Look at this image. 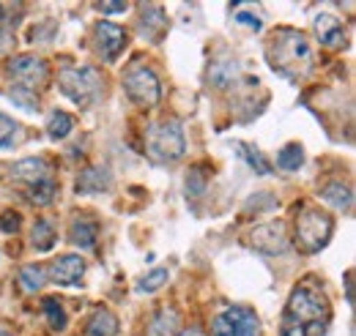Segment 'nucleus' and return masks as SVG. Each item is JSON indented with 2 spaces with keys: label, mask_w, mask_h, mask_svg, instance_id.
<instances>
[{
  "label": "nucleus",
  "mask_w": 356,
  "mask_h": 336,
  "mask_svg": "<svg viewBox=\"0 0 356 336\" xmlns=\"http://www.w3.org/2000/svg\"><path fill=\"white\" fill-rule=\"evenodd\" d=\"M268 63L285 77H302L312 66L310 42L299 31H277L266 44Z\"/></svg>",
  "instance_id": "1"
},
{
  "label": "nucleus",
  "mask_w": 356,
  "mask_h": 336,
  "mask_svg": "<svg viewBox=\"0 0 356 336\" xmlns=\"http://www.w3.org/2000/svg\"><path fill=\"white\" fill-rule=\"evenodd\" d=\"M332 235V216L318 208H305L296 219V244L302 252H321Z\"/></svg>",
  "instance_id": "2"
},
{
  "label": "nucleus",
  "mask_w": 356,
  "mask_h": 336,
  "mask_svg": "<svg viewBox=\"0 0 356 336\" xmlns=\"http://www.w3.org/2000/svg\"><path fill=\"white\" fill-rule=\"evenodd\" d=\"M58 85H60L63 96H69L74 104L88 107L99 96V72L90 66H72L58 74Z\"/></svg>",
  "instance_id": "3"
},
{
  "label": "nucleus",
  "mask_w": 356,
  "mask_h": 336,
  "mask_svg": "<svg viewBox=\"0 0 356 336\" xmlns=\"http://www.w3.org/2000/svg\"><path fill=\"white\" fill-rule=\"evenodd\" d=\"M145 142H148V151H151L156 159H165V162L181 159L184 151H186L184 128L178 126L176 121H165V124L151 126L145 131Z\"/></svg>",
  "instance_id": "4"
},
{
  "label": "nucleus",
  "mask_w": 356,
  "mask_h": 336,
  "mask_svg": "<svg viewBox=\"0 0 356 336\" xmlns=\"http://www.w3.org/2000/svg\"><path fill=\"white\" fill-rule=\"evenodd\" d=\"M326 298L323 293L312 290V287H296L291 293V301L285 306V320L293 326H307L312 320H323L326 317Z\"/></svg>",
  "instance_id": "5"
},
{
  "label": "nucleus",
  "mask_w": 356,
  "mask_h": 336,
  "mask_svg": "<svg viewBox=\"0 0 356 336\" xmlns=\"http://www.w3.org/2000/svg\"><path fill=\"white\" fill-rule=\"evenodd\" d=\"M124 87H127V96L140 107H156L159 99H162V87H159L156 74L145 66L129 69L127 77H124Z\"/></svg>",
  "instance_id": "6"
},
{
  "label": "nucleus",
  "mask_w": 356,
  "mask_h": 336,
  "mask_svg": "<svg viewBox=\"0 0 356 336\" xmlns=\"http://www.w3.org/2000/svg\"><path fill=\"white\" fill-rule=\"evenodd\" d=\"M250 244L252 249H258L261 254H285L291 249V238H288V230L282 221H266V224H258L252 233H250Z\"/></svg>",
  "instance_id": "7"
},
{
  "label": "nucleus",
  "mask_w": 356,
  "mask_h": 336,
  "mask_svg": "<svg viewBox=\"0 0 356 336\" xmlns=\"http://www.w3.org/2000/svg\"><path fill=\"white\" fill-rule=\"evenodd\" d=\"M8 74H11V80L19 85V87L33 90V87L47 83V74L49 72H47V63L42 58H36V55H17L8 63Z\"/></svg>",
  "instance_id": "8"
},
{
  "label": "nucleus",
  "mask_w": 356,
  "mask_h": 336,
  "mask_svg": "<svg viewBox=\"0 0 356 336\" xmlns=\"http://www.w3.org/2000/svg\"><path fill=\"white\" fill-rule=\"evenodd\" d=\"M124 44H127L124 28H118L115 22H99L96 25V47H99V55L104 60H115L118 52L124 49Z\"/></svg>",
  "instance_id": "9"
},
{
  "label": "nucleus",
  "mask_w": 356,
  "mask_h": 336,
  "mask_svg": "<svg viewBox=\"0 0 356 336\" xmlns=\"http://www.w3.org/2000/svg\"><path fill=\"white\" fill-rule=\"evenodd\" d=\"M312 28H315V36H318L321 47L340 49V47L346 44L343 22H340L334 14H318V17H315V22H312Z\"/></svg>",
  "instance_id": "10"
},
{
  "label": "nucleus",
  "mask_w": 356,
  "mask_h": 336,
  "mask_svg": "<svg viewBox=\"0 0 356 336\" xmlns=\"http://www.w3.org/2000/svg\"><path fill=\"white\" fill-rule=\"evenodd\" d=\"M225 320L230 323V336H261L258 314L247 306H230L225 312Z\"/></svg>",
  "instance_id": "11"
},
{
  "label": "nucleus",
  "mask_w": 356,
  "mask_h": 336,
  "mask_svg": "<svg viewBox=\"0 0 356 336\" xmlns=\"http://www.w3.org/2000/svg\"><path fill=\"white\" fill-rule=\"evenodd\" d=\"M86 274V262L77 254H63L52 262V282L55 285H77Z\"/></svg>",
  "instance_id": "12"
},
{
  "label": "nucleus",
  "mask_w": 356,
  "mask_h": 336,
  "mask_svg": "<svg viewBox=\"0 0 356 336\" xmlns=\"http://www.w3.org/2000/svg\"><path fill=\"white\" fill-rule=\"evenodd\" d=\"M11 178L19 180V183H28V186L42 183V180L49 178V165H47V159H39V156L22 159V162H17V165L11 167Z\"/></svg>",
  "instance_id": "13"
},
{
  "label": "nucleus",
  "mask_w": 356,
  "mask_h": 336,
  "mask_svg": "<svg viewBox=\"0 0 356 336\" xmlns=\"http://www.w3.org/2000/svg\"><path fill=\"white\" fill-rule=\"evenodd\" d=\"M110 183H113V178H110V172L104 167H88V169H83L80 178H77V192H83V194L107 192Z\"/></svg>",
  "instance_id": "14"
},
{
  "label": "nucleus",
  "mask_w": 356,
  "mask_h": 336,
  "mask_svg": "<svg viewBox=\"0 0 356 336\" xmlns=\"http://www.w3.org/2000/svg\"><path fill=\"white\" fill-rule=\"evenodd\" d=\"M165 28H168V19L162 17V8H159V6H148V8H143L140 31H143L151 42H159L162 33H165Z\"/></svg>",
  "instance_id": "15"
},
{
  "label": "nucleus",
  "mask_w": 356,
  "mask_h": 336,
  "mask_svg": "<svg viewBox=\"0 0 356 336\" xmlns=\"http://www.w3.org/2000/svg\"><path fill=\"white\" fill-rule=\"evenodd\" d=\"M69 233H72V244H77L80 249H88L99 238V224L93 219H74Z\"/></svg>",
  "instance_id": "16"
},
{
  "label": "nucleus",
  "mask_w": 356,
  "mask_h": 336,
  "mask_svg": "<svg viewBox=\"0 0 356 336\" xmlns=\"http://www.w3.org/2000/svg\"><path fill=\"white\" fill-rule=\"evenodd\" d=\"M118 334V317L110 309H99L88 323V334L86 336H115Z\"/></svg>",
  "instance_id": "17"
},
{
  "label": "nucleus",
  "mask_w": 356,
  "mask_h": 336,
  "mask_svg": "<svg viewBox=\"0 0 356 336\" xmlns=\"http://www.w3.org/2000/svg\"><path fill=\"white\" fill-rule=\"evenodd\" d=\"M321 194H323V200H326L329 205H334L337 210L351 208V203H354V192H351V186H346V183H329Z\"/></svg>",
  "instance_id": "18"
},
{
  "label": "nucleus",
  "mask_w": 356,
  "mask_h": 336,
  "mask_svg": "<svg viewBox=\"0 0 356 336\" xmlns=\"http://www.w3.org/2000/svg\"><path fill=\"white\" fill-rule=\"evenodd\" d=\"M72 128H74V118H72L69 112H63V110L49 112V118H47V134H49L52 140H63V137H69Z\"/></svg>",
  "instance_id": "19"
},
{
  "label": "nucleus",
  "mask_w": 356,
  "mask_h": 336,
  "mask_svg": "<svg viewBox=\"0 0 356 336\" xmlns=\"http://www.w3.org/2000/svg\"><path fill=\"white\" fill-rule=\"evenodd\" d=\"M277 165H280V169L296 172V169L305 165V151H302V145H296V142L285 145V148L277 153Z\"/></svg>",
  "instance_id": "20"
},
{
  "label": "nucleus",
  "mask_w": 356,
  "mask_h": 336,
  "mask_svg": "<svg viewBox=\"0 0 356 336\" xmlns=\"http://www.w3.org/2000/svg\"><path fill=\"white\" fill-rule=\"evenodd\" d=\"M31 241H33V246H36L39 252H49V249L55 246L58 235H55V230H52V224H49V221L39 219V221L33 224V235H31Z\"/></svg>",
  "instance_id": "21"
},
{
  "label": "nucleus",
  "mask_w": 356,
  "mask_h": 336,
  "mask_svg": "<svg viewBox=\"0 0 356 336\" xmlns=\"http://www.w3.org/2000/svg\"><path fill=\"white\" fill-rule=\"evenodd\" d=\"M55 192H58L55 180H52V178H47V180H42V183L28 186V200H31V203H36V205H49V203H52V197H55Z\"/></svg>",
  "instance_id": "22"
},
{
  "label": "nucleus",
  "mask_w": 356,
  "mask_h": 336,
  "mask_svg": "<svg viewBox=\"0 0 356 336\" xmlns=\"http://www.w3.org/2000/svg\"><path fill=\"white\" fill-rule=\"evenodd\" d=\"M19 285H22L25 293L42 290V285H44V271H42L39 265H25V268L19 271Z\"/></svg>",
  "instance_id": "23"
},
{
  "label": "nucleus",
  "mask_w": 356,
  "mask_h": 336,
  "mask_svg": "<svg viewBox=\"0 0 356 336\" xmlns=\"http://www.w3.org/2000/svg\"><path fill=\"white\" fill-rule=\"evenodd\" d=\"M44 312H47L49 326H52L55 331H63V328H66V312H63V306H60L55 298H44Z\"/></svg>",
  "instance_id": "24"
},
{
  "label": "nucleus",
  "mask_w": 356,
  "mask_h": 336,
  "mask_svg": "<svg viewBox=\"0 0 356 336\" xmlns=\"http://www.w3.org/2000/svg\"><path fill=\"white\" fill-rule=\"evenodd\" d=\"M238 153L250 162V167L255 169V172H261V175H268V172H271V169H268V162L264 159V153H261V151H255V148H250V145L238 142Z\"/></svg>",
  "instance_id": "25"
},
{
  "label": "nucleus",
  "mask_w": 356,
  "mask_h": 336,
  "mask_svg": "<svg viewBox=\"0 0 356 336\" xmlns=\"http://www.w3.org/2000/svg\"><path fill=\"white\" fill-rule=\"evenodd\" d=\"M165 282H168V268H154L151 274H145V279L137 285V290H140V293H154V290H159Z\"/></svg>",
  "instance_id": "26"
},
{
  "label": "nucleus",
  "mask_w": 356,
  "mask_h": 336,
  "mask_svg": "<svg viewBox=\"0 0 356 336\" xmlns=\"http://www.w3.org/2000/svg\"><path fill=\"white\" fill-rule=\"evenodd\" d=\"M14 142H17V124L8 115L0 112V151L3 148H11Z\"/></svg>",
  "instance_id": "27"
},
{
  "label": "nucleus",
  "mask_w": 356,
  "mask_h": 336,
  "mask_svg": "<svg viewBox=\"0 0 356 336\" xmlns=\"http://www.w3.org/2000/svg\"><path fill=\"white\" fill-rule=\"evenodd\" d=\"M206 192V178H203V169L195 167L189 175H186V194L192 197H200Z\"/></svg>",
  "instance_id": "28"
},
{
  "label": "nucleus",
  "mask_w": 356,
  "mask_h": 336,
  "mask_svg": "<svg viewBox=\"0 0 356 336\" xmlns=\"http://www.w3.org/2000/svg\"><path fill=\"white\" fill-rule=\"evenodd\" d=\"M0 230H6V233H17V230H19V216H14V213H3V216H0Z\"/></svg>",
  "instance_id": "29"
},
{
  "label": "nucleus",
  "mask_w": 356,
  "mask_h": 336,
  "mask_svg": "<svg viewBox=\"0 0 356 336\" xmlns=\"http://www.w3.org/2000/svg\"><path fill=\"white\" fill-rule=\"evenodd\" d=\"M211 336H230V323L225 320V314H220L211 326Z\"/></svg>",
  "instance_id": "30"
},
{
  "label": "nucleus",
  "mask_w": 356,
  "mask_h": 336,
  "mask_svg": "<svg viewBox=\"0 0 356 336\" xmlns=\"http://www.w3.org/2000/svg\"><path fill=\"white\" fill-rule=\"evenodd\" d=\"M236 22H241V25H247L252 31H261V19L252 17V14H236Z\"/></svg>",
  "instance_id": "31"
},
{
  "label": "nucleus",
  "mask_w": 356,
  "mask_h": 336,
  "mask_svg": "<svg viewBox=\"0 0 356 336\" xmlns=\"http://www.w3.org/2000/svg\"><path fill=\"white\" fill-rule=\"evenodd\" d=\"M11 47H14V36H11L8 31H0V58H3V55H8V52H11Z\"/></svg>",
  "instance_id": "32"
},
{
  "label": "nucleus",
  "mask_w": 356,
  "mask_h": 336,
  "mask_svg": "<svg viewBox=\"0 0 356 336\" xmlns=\"http://www.w3.org/2000/svg\"><path fill=\"white\" fill-rule=\"evenodd\" d=\"M323 331H326V323L323 320H312V323L305 326V334L307 336H323Z\"/></svg>",
  "instance_id": "33"
},
{
  "label": "nucleus",
  "mask_w": 356,
  "mask_h": 336,
  "mask_svg": "<svg viewBox=\"0 0 356 336\" xmlns=\"http://www.w3.org/2000/svg\"><path fill=\"white\" fill-rule=\"evenodd\" d=\"M104 14H118V11H127V3H102L99 6Z\"/></svg>",
  "instance_id": "34"
},
{
  "label": "nucleus",
  "mask_w": 356,
  "mask_h": 336,
  "mask_svg": "<svg viewBox=\"0 0 356 336\" xmlns=\"http://www.w3.org/2000/svg\"><path fill=\"white\" fill-rule=\"evenodd\" d=\"M282 336H307V334H305V326H288Z\"/></svg>",
  "instance_id": "35"
},
{
  "label": "nucleus",
  "mask_w": 356,
  "mask_h": 336,
  "mask_svg": "<svg viewBox=\"0 0 356 336\" xmlns=\"http://www.w3.org/2000/svg\"><path fill=\"white\" fill-rule=\"evenodd\" d=\"M178 336H203V331H200V328H184Z\"/></svg>",
  "instance_id": "36"
},
{
  "label": "nucleus",
  "mask_w": 356,
  "mask_h": 336,
  "mask_svg": "<svg viewBox=\"0 0 356 336\" xmlns=\"http://www.w3.org/2000/svg\"><path fill=\"white\" fill-rule=\"evenodd\" d=\"M348 301L354 303V279H351V274H348Z\"/></svg>",
  "instance_id": "37"
},
{
  "label": "nucleus",
  "mask_w": 356,
  "mask_h": 336,
  "mask_svg": "<svg viewBox=\"0 0 356 336\" xmlns=\"http://www.w3.org/2000/svg\"><path fill=\"white\" fill-rule=\"evenodd\" d=\"M0 336H11V334H8V331H0Z\"/></svg>",
  "instance_id": "38"
},
{
  "label": "nucleus",
  "mask_w": 356,
  "mask_h": 336,
  "mask_svg": "<svg viewBox=\"0 0 356 336\" xmlns=\"http://www.w3.org/2000/svg\"><path fill=\"white\" fill-rule=\"evenodd\" d=\"M0 19H3V6H0Z\"/></svg>",
  "instance_id": "39"
}]
</instances>
